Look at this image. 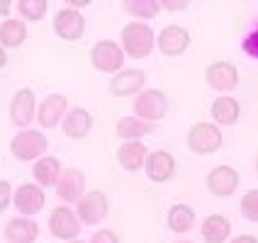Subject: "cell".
<instances>
[{
    "label": "cell",
    "mask_w": 258,
    "mask_h": 243,
    "mask_svg": "<svg viewBox=\"0 0 258 243\" xmlns=\"http://www.w3.org/2000/svg\"><path fill=\"white\" fill-rule=\"evenodd\" d=\"M54 32L66 42H78L86 32V20L76 8L58 10L56 17H54Z\"/></svg>",
    "instance_id": "30bf717a"
},
{
    "label": "cell",
    "mask_w": 258,
    "mask_h": 243,
    "mask_svg": "<svg viewBox=\"0 0 258 243\" xmlns=\"http://www.w3.org/2000/svg\"><path fill=\"white\" fill-rule=\"evenodd\" d=\"M56 195L63 202H78L83 195H86V175L78 171V168H69V171H61L56 180Z\"/></svg>",
    "instance_id": "4fadbf2b"
},
{
    "label": "cell",
    "mask_w": 258,
    "mask_h": 243,
    "mask_svg": "<svg viewBox=\"0 0 258 243\" xmlns=\"http://www.w3.org/2000/svg\"><path fill=\"white\" fill-rule=\"evenodd\" d=\"M166 224H168V229H171L173 233H185V231H190L192 224H195L192 207H187V204H173L171 209H168Z\"/></svg>",
    "instance_id": "484cf974"
},
{
    "label": "cell",
    "mask_w": 258,
    "mask_h": 243,
    "mask_svg": "<svg viewBox=\"0 0 258 243\" xmlns=\"http://www.w3.org/2000/svg\"><path fill=\"white\" fill-rule=\"evenodd\" d=\"M81 219L71 207H54L49 214V231L61 241H76L81 233Z\"/></svg>",
    "instance_id": "52a82bcc"
},
{
    "label": "cell",
    "mask_w": 258,
    "mask_h": 243,
    "mask_svg": "<svg viewBox=\"0 0 258 243\" xmlns=\"http://www.w3.org/2000/svg\"><path fill=\"white\" fill-rule=\"evenodd\" d=\"M205 78H207V86L210 88H215L219 93H229L239 83V71L229 61H217L212 66H207Z\"/></svg>",
    "instance_id": "5bb4252c"
},
{
    "label": "cell",
    "mask_w": 258,
    "mask_h": 243,
    "mask_svg": "<svg viewBox=\"0 0 258 243\" xmlns=\"http://www.w3.org/2000/svg\"><path fill=\"white\" fill-rule=\"evenodd\" d=\"M156 46L163 56H180L190 46V32L185 27H178V25L163 27L161 34L156 37Z\"/></svg>",
    "instance_id": "9c48e42d"
},
{
    "label": "cell",
    "mask_w": 258,
    "mask_h": 243,
    "mask_svg": "<svg viewBox=\"0 0 258 243\" xmlns=\"http://www.w3.org/2000/svg\"><path fill=\"white\" fill-rule=\"evenodd\" d=\"M187 148L198 156H210L222 148V131L219 124L212 122H198L187 131Z\"/></svg>",
    "instance_id": "3957f363"
},
{
    "label": "cell",
    "mask_w": 258,
    "mask_h": 243,
    "mask_svg": "<svg viewBox=\"0 0 258 243\" xmlns=\"http://www.w3.org/2000/svg\"><path fill=\"white\" fill-rule=\"evenodd\" d=\"M256 173H258V158H256Z\"/></svg>",
    "instance_id": "f35d334b"
},
{
    "label": "cell",
    "mask_w": 258,
    "mask_h": 243,
    "mask_svg": "<svg viewBox=\"0 0 258 243\" xmlns=\"http://www.w3.org/2000/svg\"><path fill=\"white\" fill-rule=\"evenodd\" d=\"M10 5H13L10 0H0V17H8L10 15Z\"/></svg>",
    "instance_id": "d590c367"
},
{
    "label": "cell",
    "mask_w": 258,
    "mask_h": 243,
    "mask_svg": "<svg viewBox=\"0 0 258 243\" xmlns=\"http://www.w3.org/2000/svg\"><path fill=\"white\" fill-rule=\"evenodd\" d=\"M239 117H241V107H239V100L236 98H217L215 105H212V119H215V124L219 127H231V124H236L239 122Z\"/></svg>",
    "instance_id": "44dd1931"
},
{
    "label": "cell",
    "mask_w": 258,
    "mask_h": 243,
    "mask_svg": "<svg viewBox=\"0 0 258 243\" xmlns=\"http://www.w3.org/2000/svg\"><path fill=\"white\" fill-rule=\"evenodd\" d=\"M37 115V100H34V93L29 88H20L13 95L10 102V122L15 127L25 129L32 124V119Z\"/></svg>",
    "instance_id": "ba28073f"
},
{
    "label": "cell",
    "mask_w": 258,
    "mask_h": 243,
    "mask_svg": "<svg viewBox=\"0 0 258 243\" xmlns=\"http://www.w3.org/2000/svg\"><path fill=\"white\" fill-rule=\"evenodd\" d=\"M156 46V37L149 25L144 22H129L127 27L122 29V49L124 54L132 58H146L151 56Z\"/></svg>",
    "instance_id": "6da1fadb"
},
{
    "label": "cell",
    "mask_w": 258,
    "mask_h": 243,
    "mask_svg": "<svg viewBox=\"0 0 258 243\" xmlns=\"http://www.w3.org/2000/svg\"><path fill=\"white\" fill-rule=\"evenodd\" d=\"M66 107L69 102L63 95H49L46 100L39 105V112H37V122L42 124V129H54L63 122L66 117Z\"/></svg>",
    "instance_id": "e0dca14e"
},
{
    "label": "cell",
    "mask_w": 258,
    "mask_h": 243,
    "mask_svg": "<svg viewBox=\"0 0 258 243\" xmlns=\"http://www.w3.org/2000/svg\"><path fill=\"white\" fill-rule=\"evenodd\" d=\"M39 236V226L32 216H15L5 226V241L8 243H34Z\"/></svg>",
    "instance_id": "ac0fdd59"
},
{
    "label": "cell",
    "mask_w": 258,
    "mask_h": 243,
    "mask_svg": "<svg viewBox=\"0 0 258 243\" xmlns=\"http://www.w3.org/2000/svg\"><path fill=\"white\" fill-rule=\"evenodd\" d=\"M90 61L93 66L102 73H117L124 68V49L119 44L110 42V39H102L93 46L90 51Z\"/></svg>",
    "instance_id": "8992f818"
},
{
    "label": "cell",
    "mask_w": 258,
    "mask_h": 243,
    "mask_svg": "<svg viewBox=\"0 0 258 243\" xmlns=\"http://www.w3.org/2000/svg\"><path fill=\"white\" fill-rule=\"evenodd\" d=\"M27 39V27L22 20H5L0 25V46L3 49H17Z\"/></svg>",
    "instance_id": "d4e9b609"
},
{
    "label": "cell",
    "mask_w": 258,
    "mask_h": 243,
    "mask_svg": "<svg viewBox=\"0 0 258 243\" xmlns=\"http://www.w3.org/2000/svg\"><path fill=\"white\" fill-rule=\"evenodd\" d=\"M166 112H168V98L161 90H142L134 100V115L142 117L149 124L161 122Z\"/></svg>",
    "instance_id": "5b68a950"
},
{
    "label": "cell",
    "mask_w": 258,
    "mask_h": 243,
    "mask_svg": "<svg viewBox=\"0 0 258 243\" xmlns=\"http://www.w3.org/2000/svg\"><path fill=\"white\" fill-rule=\"evenodd\" d=\"M178 243H192V241H178Z\"/></svg>",
    "instance_id": "74e56055"
},
{
    "label": "cell",
    "mask_w": 258,
    "mask_h": 243,
    "mask_svg": "<svg viewBox=\"0 0 258 243\" xmlns=\"http://www.w3.org/2000/svg\"><path fill=\"white\" fill-rule=\"evenodd\" d=\"M158 3L168 13H180V10H185L187 5H190V0H158Z\"/></svg>",
    "instance_id": "d6a6232c"
},
{
    "label": "cell",
    "mask_w": 258,
    "mask_h": 243,
    "mask_svg": "<svg viewBox=\"0 0 258 243\" xmlns=\"http://www.w3.org/2000/svg\"><path fill=\"white\" fill-rule=\"evenodd\" d=\"M144 171H146V178L151 183H168L173 178V173H175V158L168 151L158 148L154 153H149Z\"/></svg>",
    "instance_id": "2e32d148"
},
{
    "label": "cell",
    "mask_w": 258,
    "mask_h": 243,
    "mask_svg": "<svg viewBox=\"0 0 258 243\" xmlns=\"http://www.w3.org/2000/svg\"><path fill=\"white\" fill-rule=\"evenodd\" d=\"M146 158H149V151H146V146L142 141H124L119 146V151H117L119 166L129 173L142 171L146 166Z\"/></svg>",
    "instance_id": "ffe728a7"
},
{
    "label": "cell",
    "mask_w": 258,
    "mask_h": 243,
    "mask_svg": "<svg viewBox=\"0 0 258 243\" xmlns=\"http://www.w3.org/2000/svg\"><path fill=\"white\" fill-rule=\"evenodd\" d=\"M17 8H20V15L25 20H29V22H42L49 3L46 0H17Z\"/></svg>",
    "instance_id": "83f0119b"
},
{
    "label": "cell",
    "mask_w": 258,
    "mask_h": 243,
    "mask_svg": "<svg viewBox=\"0 0 258 243\" xmlns=\"http://www.w3.org/2000/svg\"><path fill=\"white\" fill-rule=\"evenodd\" d=\"M146 75L139 68H122V71L112 73L110 78V93L115 98H129V95H139L144 88Z\"/></svg>",
    "instance_id": "8fae6325"
},
{
    "label": "cell",
    "mask_w": 258,
    "mask_h": 243,
    "mask_svg": "<svg viewBox=\"0 0 258 243\" xmlns=\"http://www.w3.org/2000/svg\"><path fill=\"white\" fill-rule=\"evenodd\" d=\"M49 148V141L44 136V131L39 129H20L10 141V151L17 160H25V163H32L37 158H42Z\"/></svg>",
    "instance_id": "7a4b0ae2"
},
{
    "label": "cell",
    "mask_w": 258,
    "mask_h": 243,
    "mask_svg": "<svg viewBox=\"0 0 258 243\" xmlns=\"http://www.w3.org/2000/svg\"><path fill=\"white\" fill-rule=\"evenodd\" d=\"M61 127H63V134L69 139H76V141L86 139L90 134V129H93V115L88 110H83V107H73L71 112H66Z\"/></svg>",
    "instance_id": "d6986e66"
},
{
    "label": "cell",
    "mask_w": 258,
    "mask_h": 243,
    "mask_svg": "<svg viewBox=\"0 0 258 243\" xmlns=\"http://www.w3.org/2000/svg\"><path fill=\"white\" fill-rule=\"evenodd\" d=\"M5 63H8V54H5V49L0 46V68H3Z\"/></svg>",
    "instance_id": "8d00e7d4"
},
{
    "label": "cell",
    "mask_w": 258,
    "mask_h": 243,
    "mask_svg": "<svg viewBox=\"0 0 258 243\" xmlns=\"http://www.w3.org/2000/svg\"><path fill=\"white\" fill-rule=\"evenodd\" d=\"M76 204H78L76 214H78V219H81V224H86V226H98L102 219L110 214V202H107V195L100 192V190L86 192V195L76 202Z\"/></svg>",
    "instance_id": "277c9868"
},
{
    "label": "cell",
    "mask_w": 258,
    "mask_h": 243,
    "mask_svg": "<svg viewBox=\"0 0 258 243\" xmlns=\"http://www.w3.org/2000/svg\"><path fill=\"white\" fill-rule=\"evenodd\" d=\"M10 202H13V187L8 180H0V214L10 207Z\"/></svg>",
    "instance_id": "f546056e"
},
{
    "label": "cell",
    "mask_w": 258,
    "mask_h": 243,
    "mask_svg": "<svg viewBox=\"0 0 258 243\" xmlns=\"http://www.w3.org/2000/svg\"><path fill=\"white\" fill-rule=\"evenodd\" d=\"M124 10L137 20H154L161 13L158 0H124Z\"/></svg>",
    "instance_id": "4316f807"
},
{
    "label": "cell",
    "mask_w": 258,
    "mask_h": 243,
    "mask_svg": "<svg viewBox=\"0 0 258 243\" xmlns=\"http://www.w3.org/2000/svg\"><path fill=\"white\" fill-rule=\"evenodd\" d=\"M151 131V124L149 122H144L142 117H122L119 122H117L115 127V134L122 139V141H139L142 136H146Z\"/></svg>",
    "instance_id": "cb8c5ba5"
},
{
    "label": "cell",
    "mask_w": 258,
    "mask_h": 243,
    "mask_svg": "<svg viewBox=\"0 0 258 243\" xmlns=\"http://www.w3.org/2000/svg\"><path fill=\"white\" fill-rule=\"evenodd\" d=\"M241 46H244V51H246V54H248V56L258 58V27L253 29V32H251L248 37H246V39H244V44H241Z\"/></svg>",
    "instance_id": "4dcf8cb0"
},
{
    "label": "cell",
    "mask_w": 258,
    "mask_h": 243,
    "mask_svg": "<svg viewBox=\"0 0 258 243\" xmlns=\"http://www.w3.org/2000/svg\"><path fill=\"white\" fill-rule=\"evenodd\" d=\"M241 214H244V219L258 224V187L256 190H248L241 197Z\"/></svg>",
    "instance_id": "f1b7e54d"
},
{
    "label": "cell",
    "mask_w": 258,
    "mask_h": 243,
    "mask_svg": "<svg viewBox=\"0 0 258 243\" xmlns=\"http://www.w3.org/2000/svg\"><path fill=\"white\" fill-rule=\"evenodd\" d=\"M207 190L217 197H231L239 190V173L231 166H217L207 173Z\"/></svg>",
    "instance_id": "7c38bea8"
},
{
    "label": "cell",
    "mask_w": 258,
    "mask_h": 243,
    "mask_svg": "<svg viewBox=\"0 0 258 243\" xmlns=\"http://www.w3.org/2000/svg\"><path fill=\"white\" fill-rule=\"evenodd\" d=\"M69 3V8H76V10H81V8H88L93 0H66Z\"/></svg>",
    "instance_id": "e575fe53"
},
{
    "label": "cell",
    "mask_w": 258,
    "mask_h": 243,
    "mask_svg": "<svg viewBox=\"0 0 258 243\" xmlns=\"http://www.w3.org/2000/svg\"><path fill=\"white\" fill-rule=\"evenodd\" d=\"M34 180H37V185L42 187H51L56 185L58 175H61V163H58V158L54 156H42L34 160Z\"/></svg>",
    "instance_id": "603a6c76"
},
{
    "label": "cell",
    "mask_w": 258,
    "mask_h": 243,
    "mask_svg": "<svg viewBox=\"0 0 258 243\" xmlns=\"http://www.w3.org/2000/svg\"><path fill=\"white\" fill-rule=\"evenodd\" d=\"M44 190L42 185H32V183H25V185H20L15 190V207H17V212L25 216H34L39 214L44 209Z\"/></svg>",
    "instance_id": "9a60e30c"
},
{
    "label": "cell",
    "mask_w": 258,
    "mask_h": 243,
    "mask_svg": "<svg viewBox=\"0 0 258 243\" xmlns=\"http://www.w3.org/2000/svg\"><path fill=\"white\" fill-rule=\"evenodd\" d=\"M231 233V221L224 214H210L202 221V238L207 243H224Z\"/></svg>",
    "instance_id": "7402d4cb"
},
{
    "label": "cell",
    "mask_w": 258,
    "mask_h": 243,
    "mask_svg": "<svg viewBox=\"0 0 258 243\" xmlns=\"http://www.w3.org/2000/svg\"><path fill=\"white\" fill-rule=\"evenodd\" d=\"M69 243H83V241H69Z\"/></svg>",
    "instance_id": "ab89813d"
},
{
    "label": "cell",
    "mask_w": 258,
    "mask_h": 243,
    "mask_svg": "<svg viewBox=\"0 0 258 243\" xmlns=\"http://www.w3.org/2000/svg\"><path fill=\"white\" fill-rule=\"evenodd\" d=\"M90 243H119V238H117V233L112 229H100L93 233Z\"/></svg>",
    "instance_id": "1f68e13d"
},
{
    "label": "cell",
    "mask_w": 258,
    "mask_h": 243,
    "mask_svg": "<svg viewBox=\"0 0 258 243\" xmlns=\"http://www.w3.org/2000/svg\"><path fill=\"white\" fill-rule=\"evenodd\" d=\"M231 243H258V238H256V236H251V233H244V236L231 238Z\"/></svg>",
    "instance_id": "836d02e7"
}]
</instances>
